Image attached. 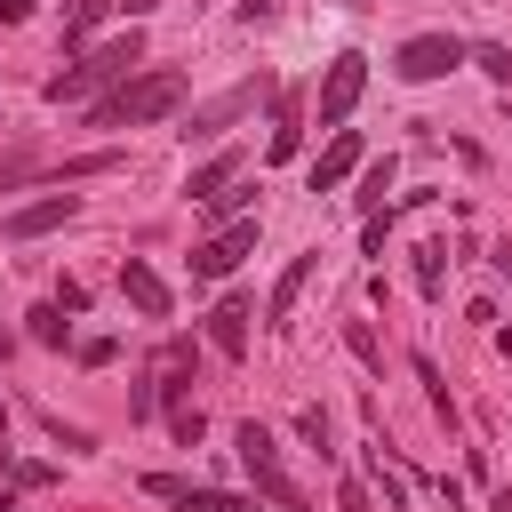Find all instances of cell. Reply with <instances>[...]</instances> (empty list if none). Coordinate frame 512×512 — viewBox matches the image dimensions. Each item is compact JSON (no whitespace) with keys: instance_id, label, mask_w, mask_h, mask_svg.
<instances>
[{"instance_id":"cell-1","label":"cell","mask_w":512,"mask_h":512,"mask_svg":"<svg viewBox=\"0 0 512 512\" xmlns=\"http://www.w3.org/2000/svg\"><path fill=\"white\" fill-rule=\"evenodd\" d=\"M176 104H184V72L152 64V72H128L104 104H88V128H144V120H168Z\"/></svg>"},{"instance_id":"cell-2","label":"cell","mask_w":512,"mask_h":512,"mask_svg":"<svg viewBox=\"0 0 512 512\" xmlns=\"http://www.w3.org/2000/svg\"><path fill=\"white\" fill-rule=\"evenodd\" d=\"M136 64H144V32L128 24L120 40H104V48H88V56L72 64V72H56V80H48V104H72V96H88V88H120V80H128Z\"/></svg>"},{"instance_id":"cell-3","label":"cell","mask_w":512,"mask_h":512,"mask_svg":"<svg viewBox=\"0 0 512 512\" xmlns=\"http://www.w3.org/2000/svg\"><path fill=\"white\" fill-rule=\"evenodd\" d=\"M232 440H240V464H248V480H256V496H264L272 512H304V504H312V496H304V488H296V480L280 472V440H272V432H264L256 416H248V424H240Z\"/></svg>"},{"instance_id":"cell-4","label":"cell","mask_w":512,"mask_h":512,"mask_svg":"<svg viewBox=\"0 0 512 512\" xmlns=\"http://www.w3.org/2000/svg\"><path fill=\"white\" fill-rule=\"evenodd\" d=\"M456 64H472V48H464L456 32H416V40H400V56H392V72H400L408 88H424V80H448Z\"/></svg>"},{"instance_id":"cell-5","label":"cell","mask_w":512,"mask_h":512,"mask_svg":"<svg viewBox=\"0 0 512 512\" xmlns=\"http://www.w3.org/2000/svg\"><path fill=\"white\" fill-rule=\"evenodd\" d=\"M264 96H272V80L256 72V80H240V88H224V96H208V104H192V120H184V136H192V144H208V136H224L232 120H248V112H256Z\"/></svg>"},{"instance_id":"cell-6","label":"cell","mask_w":512,"mask_h":512,"mask_svg":"<svg viewBox=\"0 0 512 512\" xmlns=\"http://www.w3.org/2000/svg\"><path fill=\"white\" fill-rule=\"evenodd\" d=\"M360 88H368V56H360V48H344V56L320 72V96H312V104H320V128H344V120H352V104H360Z\"/></svg>"},{"instance_id":"cell-7","label":"cell","mask_w":512,"mask_h":512,"mask_svg":"<svg viewBox=\"0 0 512 512\" xmlns=\"http://www.w3.org/2000/svg\"><path fill=\"white\" fill-rule=\"evenodd\" d=\"M144 496L168 512H256V496H224V488H192L176 472H144Z\"/></svg>"},{"instance_id":"cell-8","label":"cell","mask_w":512,"mask_h":512,"mask_svg":"<svg viewBox=\"0 0 512 512\" xmlns=\"http://www.w3.org/2000/svg\"><path fill=\"white\" fill-rule=\"evenodd\" d=\"M248 248H256V216H232L224 232H208V240L192 248V280H224V272H232Z\"/></svg>"},{"instance_id":"cell-9","label":"cell","mask_w":512,"mask_h":512,"mask_svg":"<svg viewBox=\"0 0 512 512\" xmlns=\"http://www.w3.org/2000/svg\"><path fill=\"white\" fill-rule=\"evenodd\" d=\"M72 216H80V192H40V200H24L0 232H8V240H40V232H56V224H72Z\"/></svg>"},{"instance_id":"cell-10","label":"cell","mask_w":512,"mask_h":512,"mask_svg":"<svg viewBox=\"0 0 512 512\" xmlns=\"http://www.w3.org/2000/svg\"><path fill=\"white\" fill-rule=\"evenodd\" d=\"M120 296H128L144 320H168V280H160L144 256H128V264H120Z\"/></svg>"},{"instance_id":"cell-11","label":"cell","mask_w":512,"mask_h":512,"mask_svg":"<svg viewBox=\"0 0 512 512\" xmlns=\"http://www.w3.org/2000/svg\"><path fill=\"white\" fill-rule=\"evenodd\" d=\"M248 320H256V304H248V296H224V304L208 312V344H216L224 360H240V352H248Z\"/></svg>"},{"instance_id":"cell-12","label":"cell","mask_w":512,"mask_h":512,"mask_svg":"<svg viewBox=\"0 0 512 512\" xmlns=\"http://www.w3.org/2000/svg\"><path fill=\"white\" fill-rule=\"evenodd\" d=\"M296 144H304V96L296 88H272V160H296Z\"/></svg>"},{"instance_id":"cell-13","label":"cell","mask_w":512,"mask_h":512,"mask_svg":"<svg viewBox=\"0 0 512 512\" xmlns=\"http://www.w3.org/2000/svg\"><path fill=\"white\" fill-rule=\"evenodd\" d=\"M352 168H360V136H352V128H336V136H328V152L312 160V192H336Z\"/></svg>"},{"instance_id":"cell-14","label":"cell","mask_w":512,"mask_h":512,"mask_svg":"<svg viewBox=\"0 0 512 512\" xmlns=\"http://www.w3.org/2000/svg\"><path fill=\"white\" fill-rule=\"evenodd\" d=\"M304 280H312V248H304V256H288V272L272 280V296H264V328H288V312H296Z\"/></svg>"},{"instance_id":"cell-15","label":"cell","mask_w":512,"mask_h":512,"mask_svg":"<svg viewBox=\"0 0 512 512\" xmlns=\"http://www.w3.org/2000/svg\"><path fill=\"white\" fill-rule=\"evenodd\" d=\"M232 176H240V152H208V160H200V168L184 176V192H192V200H216V192H224Z\"/></svg>"},{"instance_id":"cell-16","label":"cell","mask_w":512,"mask_h":512,"mask_svg":"<svg viewBox=\"0 0 512 512\" xmlns=\"http://www.w3.org/2000/svg\"><path fill=\"white\" fill-rule=\"evenodd\" d=\"M24 320H32V344H48V352H64V344H72V320H64V304H32Z\"/></svg>"},{"instance_id":"cell-17","label":"cell","mask_w":512,"mask_h":512,"mask_svg":"<svg viewBox=\"0 0 512 512\" xmlns=\"http://www.w3.org/2000/svg\"><path fill=\"white\" fill-rule=\"evenodd\" d=\"M416 288H424V296H440V288H448V248H440V240H424V248H416Z\"/></svg>"},{"instance_id":"cell-18","label":"cell","mask_w":512,"mask_h":512,"mask_svg":"<svg viewBox=\"0 0 512 512\" xmlns=\"http://www.w3.org/2000/svg\"><path fill=\"white\" fill-rule=\"evenodd\" d=\"M104 8H112V0H72V16H64V48H88V32H96Z\"/></svg>"},{"instance_id":"cell-19","label":"cell","mask_w":512,"mask_h":512,"mask_svg":"<svg viewBox=\"0 0 512 512\" xmlns=\"http://www.w3.org/2000/svg\"><path fill=\"white\" fill-rule=\"evenodd\" d=\"M296 440H304V448H312L320 464L336 456V448H328V416H320V408H296Z\"/></svg>"},{"instance_id":"cell-20","label":"cell","mask_w":512,"mask_h":512,"mask_svg":"<svg viewBox=\"0 0 512 512\" xmlns=\"http://www.w3.org/2000/svg\"><path fill=\"white\" fill-rule=\"evenodd\" d=\"M472 64H480L496 88H512V48H504V40H480V48H472Z\"/></svg>"},{"instance_id":"cell-21","label":"cell","mask_w":512,"mask_h":512,"mask_svg":"<svg viewBox=\"0 0 512 512\" xmlns=\"http://www.w3.org/2000/svg\"><path fill=\"white\" fill-rule=\"evenodd\" d=\"M384 184H392V160H368V176H360V192H352V200L376 216V208H384Z\"/></svg>"},{"instance_id":"cell-22","label":"cell","mask_w":512,"mask_h":512,"mask_svg":"<svg viewBox=\"0 0 512 512\" xmlns=\"http://www.w3.org/2000/svg\"><path fill=\"white\" fill-rule=\"evenodd\" d=\"M344 344H352V360L384 368V344H376V328H368V320H344Z\"/></svg>"},{"instance_id":"cell-23","label":"cell","mask_w":512,"mask_h":512,"mask_svg":"<svg viewBox=\"0 0 512 512\" xmlns=\"http://www.w3.org/2000/svg\"><path fill=\"white\" fill-rule=\"evenodd\" d=\"M168 424H176V440H184V448H192V440H200V432H208V416H200V408H192V400H176V416H168Z\"/></svg>"},{"instance_id":"cell-24","label":"cell","mask_w":512,"mask_h":512,"mask_svg":"<svg viewBox=\"0 0 512 512\" xmlns=\"http://www.w3.org/2000/svg\"><path fill=\"white\" fill-rule=\"evenodd\" d=\"M32 168H40V160H32V152H0V192H16V184H24V176H32Z\"/></svg>"},{"instance_id":"cell-25","label":"cell","mask_w":512,"mask_h":512,"mask_svg":"<svg viewBox=\"0 0 512 512\" xmlns=\"http://www.w3.org/2000/svg\"><path fill=\"white\" fill-rule=\"evenodd\" d=\"M104 168H120V152H80V160H64V176H104Z\"/></svg>"},{"instance_id":"cell-26","label":"cell","mask_w":512,"mask_h":512,"mask_svg":"<svg viewBox=\"0 0 512 512\" xmlns=\"http://www.w3.org/2000/svg\"><path fill=\"white\" fill-rule=\"evenodd\" d=\"M336 504H344V512H368V488H360V480H336Z\"/></svg>"},{"instance_id":"cell-27","label":"cell","mask_w":512,"mask_h":512,"mask_svg":"<svg viewBox=\"0 0 512 512\" xmlns=\"http://www.w3.org/2000/svg\"><path fill=\"white\" fill-rule=\"evenodd\" d=\"M280 16V0H240V24H272Z\"/></svg>"},{"instance_id":"cell-28","label":"cell","mask_w":512,"mask_h":512,"mask_svg":"<svg viewBox=\"0 0 512 512\" xmlns=\"http://www.w3.org/2000/svg\"><path fill=\"white\" fill-rule=\"evenodd\" d=\"M32 16V0H0V24H24Z\"/></svg>"},{"instance_id":"cell-29","label":"cell","mask_w":512,"mask_h":512,"mask_svg":"<svg viewBox=\"0 0 512 512\" xmlns=\"http://www.w3.org/2000/svg\"><path fill=\"white\" fill-rule=\"evenodd\" d=\"M488 512H512V480H504V488H496V504H488Z\"/></svg>"},{"instance_id":"cell-30","label":"cell","mask_w":512,"mask_h":512,"mask_svg":"<svg viewBox=\"0 0 512 512\" xmlns=\"http://www.w3.org/2000/svg\"><path fill=\"white\" fill-rule=\"evenodd\" d=\"M496 272H504V280H512V240H504V248H496Z\"/></svg>"},{"instance_id":"cell-31","label":"cell","mask_w":512,"mask_h":512,"mask_svg":"<svg viewBox=\"0 0 512 512\" xmlns=\"http://www.w3.org/2000/svg\"><path fill=\"white\" fill-rule=\"evenodd\" d=\"M120 8H128V16H152V8H160V0H120Z\"/></svg>"},{"instance_id":"cell-32","label":"cell","mask_w":512,"mask_h":512,"mask_svg":"<svg viewBox=\"0 0 512 512\" xmlns=\"http://www.w3.org/2000/svg\"><path fill=\"white\" fill-rule=\"evenodd\" d=\"M8 352H16V336H8V328H0V360H8Z\"/></svg>"},{"instance_id":"cell-33","label":"cell","mask_w":512,"mask_h":512,"mask_svg":"<svg viewBox=\"0 0 512 512\" xmlns=\"http://www.w3.org/2000/svg\"><path fill=\"white\" fill-rule=\"evenodd\" d=\"M0 512H16V496H8V488H0Z\"/></svg>"},{"instance_id":"cell-34","label":"cell","mask_w":512,"mask_h":512,"mask_svg":"<svg viewBox=\"0 0 512 512\" xmlns=\"http://www.w3.org/2000/svg\"><path fill=\"white\" fill-rule=\"evenodd\" d=\"M344 8H368V0H344Z\"/></svg>"},{"instance_id":"cell-35","label":"cell","mask_w":512,"mask_h":512,"mask_svg":"<svg viewBox=\"0 0 512 512\" xmlns=\"http://www.w3.org/2000/svg\"><path fill=\"white\" fill-rule=\"evenodd\" d=\"M0 424H8V408H0Z\"/></svg>"}]
</instances>
